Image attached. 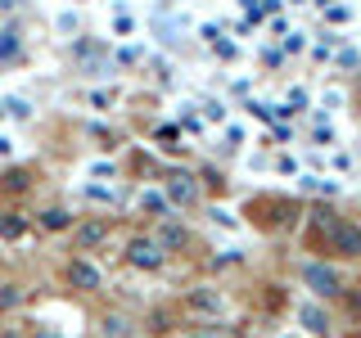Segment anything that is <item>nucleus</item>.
Listing matches in <instances>:
<instances>
[{"label": "nucleus", "instance_id": "2", "mask_svg": "<svg viewBox=\"0 0 361 338\" xmlns=\"http://www.w3.org/2000/svg\"><path fill=\"white\" fill-rule=\"evenodd\" d=\"M63 284L77 289V293H95V289H104V270L90 262L86 253H73L63 262Z\"/></svg>", "mask_w": 361, "mask_h": 338}, {"label": "nucleus", "instance_id": "9", "mask_svg": "<svg viewBox=\"0 0 361 338\" xmlns=\"http://www.w3.org/2000/svg\"><path fill=\"white\" fill-rule=\"evenodd\" d=\"M37 225L45 234H68L73 230V212L68 208H45V212H37Z\"/></svg>", "mask_w": 361, "mask_h": 338}, {"label": "nucleus", "instance_id": "1", "mask_svg": "<svg viewBox=\"0 0 361 338\" xmlns=\"http://www.w3.org/2000/svg\"><path fill=\"white\" fill-rule=\"evenodd\" d=\"M325 248L343 262H357L361 257V221H348V217H334L325 225Z\"/></svg>", "mask_w": 361, "mask_h": 338}, {"label": "nucleus", "instance_id": "7", "mask_svg": "<svg viewBox=\"0 0 361 338\" xmlns=\"http://www.w3.org/2000/svg\"><path fill=\"white\" fill-rule=\"evenodd\" d=\"M163 199H167V208H195V203H199V180H195V172H172V176H167Z\"/></svg>", "mask_w": 361, "mask_h": 338}, {"label": "nucleus", "instance_id": "22", "mask_svg": "<svg viewBox=\"0 0 361 338\" xmlns=\"http://www.w3.org/2000/svg\"><path fill=\"white\" fill-rule=\"evenodd\" d=\"M321 5H334V0H321Z\"/></svg>", "mask_w": 361, "mask_h": 338}, {"label": "nucleus", "instance_id": "13", "mask_svg": "<svg viewBox=\"0 0 361 338\" xmlns=\"http://www.w3.org/2000/svg\"><path fill=\"white\" fill-rule=\"evenodd\" d=\"M27 234V217L23 212H0V239H23Z\"/></svg>", "mask_w": 361, "mask_h": 338}, {"label": "nucleus", "instance_id": "11", "mask_svg": "<svg viewBox=\"0 0 361 338\" xmlns=\"http://www.w3.org/2000/svg\"><path fill=\"white\" fill-rule=\"evenodd\" d=\"M298 320L307 325V330L316 334V338H330V330H334V320H330V311H321L316 302H307V307L298 311Z\"/></svg>", "mask_w": 361, "mask_h": 338}, {"label": "nucleus", "instance_id": "5", "mask_svg": "<svg viewBox=\"0 0 361 338\" xmlns=\"http://www.w3.org/2000/svg\"><path fill=\"white\" fill-rule=\"evenodd\" d=\"M180 307H185L190 315H203V320H217V315L226 311V293L212 289V284H195L180 298Z\"/></svg>", "mask_w": 361, "mask_h": 338}, {"label": "nucleus", "instance_id": "18", "mask_svg": "<svg viewBox=\"0 0 361 338\" xmlns=\"http://www.w3.org/2000/svg\"><path fill=\"white\" fill-rule=\"evenodd\" d=\"M9 118L27 122V118H32V104H27V99H9Z\"/></svg>", "mask_w": 361, "mask_h": 338}, {"label": "nucleus", "instance_id": "16", "mask_svg": "<svg viewBox=\"0 0 361 338\" xmlns=\"http://www.w3.org/2000/svg\"><path fill=\"white\" fill-rule=\"evenodd\" d=\"M14 54H18V32L5 27L0 32V59H14Z\"/></svg>", "mask_w": 361, "mask_h": 338}, {"label": "nucleus", "instance_id": "23", "mask_svg": "<svg viewBox=\"0 0 361 338\" xmlns=\"http://www.w3.org/2000/svg\"><path fill=\"white\" fill-rule=\"evenodd\" d=\"M131 338H145V334H131Z\"/></svg>", "mask_w": 361, "mask_h": 338}, {"label": "nucleus", "instance_id": "14", "mask_svg": "<svg viewBox=\"0 0 361 338\" xmlns=\"http://www.w3.org/2000/svg\"><path fill=\"white\" fill-rule=\"evenodd\" d=\"M23 298H27V293H23V284H14V280H5V284H0V315L18 311V307H23Z\"/></svg>", "mask_w": 361, "mask_h": 338}, {"label": "nucleus", "instance_id": "10", "mask_svg": "<svg viewBox=\"0 0 361 338\" xmlns=\"http://www.w3.org/2000/svg\"><path fill=\"white\" fill-rule=\"evenodd\" d=\"M131 334H135V320L127 311H109L99 320V338H131Z\"/></svg>", "mask_w": 361, "mask_h": 338}, {"label": "nucleus", "instance_id": "3", "mask_svg": "<svg viewBox=\"0 0 361 338\" xmlns=\"http://www.w3.org/2000/svg\"><path fill=\"white\" fill-rule=\"evenodd\" d=\"M298 280L312 289V298H325V302L343 298V275H338L334 266H325V262H307V266L298 270Z\"/></svg>", "mask_w": 361, "mask_h": 338}, {"label": "nucleus", "instance_id": "15", "mask_svg": "<svg viewBox=\"0 0 361 338\" xmlns=\"http://www.w3.org/2000/svg\"><path fill=\"white\" fill-rule=\"evenodd\" d=\"M140 212H149L154 221H158V217H167V199L158 194V189H145V194H140Z\"/></svg>", "mask_w": 361, "mask_h": 338}, {"label": "nucleus", "instance_id": "6", "mask_svg": "<svg viewBox=\"0 0 361 338\" xmlns=\"http://www.w3.org/2000/svg\"><path fill=\"white\" fill-rule=\"evenodd\" d=\"M163 262H167V253L158 248L154 234H135V239H127V266H135V270H163Z\"/></svg>", "mask_w": 361, "mask_h": 338}, {"label": "nucleus", "instance_id": "4", "mask_svg": "<svg viewBox=\"0 0 361 338\" xmlns=\"http://www.w3.org/2000/svg\"><path fill=\"white\" fill-rule=\"evenodd\" d=\"M73 248L77 253H95L99 244H109V234H113V221L109 217H82V221H73Z\"/></svg>", "mask_w": 361, "mask_h": 338}, {"label": "nucleus", "instance_id": "17", "mask_svg": "<svg viewBox=\"0 0 361 338\" xmlns=\"http://www.w3.org/2000/svg\"><path fill=\"white\" fill-rule=\"evenodd\" d=\"M199 176H203V185H208V189H217V194H221V185H226V176L217 172V167H203V172H199Z\"/></svg>", "mask_w": 361, "mask_h": 338}, {"label": "nucleus", "instance_id": "8", "mask_svg": "<svg viewBox=\"0 0 361 338\" xmlns=\"http://www.w3.org/2000/svg\"><path fill=\"white\" fill-rule=\"evenodd\" d=\"M154 239H158V248H163V253H180V248L190 244V230H185L180 221H172V217H158Z\"/></svg>", "mask_w": 361, "mask_h": 338}, {"label": "nucleus", "instance_id": "12", "mask_svg": "<svg viewBox=\"0 0 361 338\" xmlns=\"http://www.w3.org/2000/svg\"><path fill=\"white\" fill-rule=\"evenodd\" d=\"M32 189V167H9L0 176V194H27Z\"/></svg>", "mask_w": 361, "mask_h": 338}, {"label": "nucleus", "instance_id": "20", "mask_svg": "<svg viewBox=\"0 0 361 338\" xmlns=\"http://www.w3.org/2000/svg\"><path fill=\"white\" fill-rule=\"evenodd\" d=\"M180 338H221V330H217V325H208L203 334H180Z\"/></svg>", "mask_w": 361, "mask_h": 338}, {"label": "nucleus", "instance_id": "21", "mask_svg": "<svg viewBox=\"0 0 361 338\" xmlns=\"http://www.w3.org/2000/svg\"><path fill=\"white\" fill-rule=\"evenodd\" d=\"M0 338H23V334L18 330H0Z\"/></svg>", "mask_w": 361, "mask_h": 338}, {"label": "nucleus", "instance_id": "19", "mask_svg": "<svg viewBox=\"0 0 361 338\" xmlns=\"http://www.w3.org/2000/svg\"><path fill=\"white\" fill-rule=\"evenodd\" d=\"M212 50H217L221 59H235V45H231V41H212Z\"/></svg>", "mask_w": 361, "mask_h": 338}]
</instances>
